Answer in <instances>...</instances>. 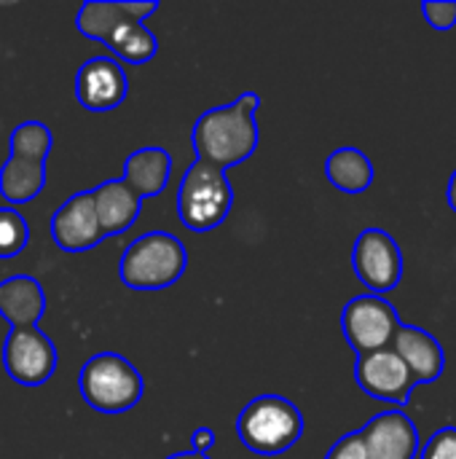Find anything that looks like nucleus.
I'll use <instances>...</instances> for the list:
<instances>
[{
	"mask_svg": "<svg viewBox=\"0 0 456 459\" xmlns=\"http://www.w3.org/2000/svg\"><path fill=\"white\" fill-rule=\"evenodd\" d=\"M374 161L360 148H339L325 161V178L344 194H363L374 183Z\"/></svg>",
	"mask_w": 456,
	"mask_h": 459,
	"instance_id": "obj_19",
	"label": "nucleus"
},
{
	"mask_svg": "<svg viewBox=\"0 0 456 459\" xmlns=\"http://www.w3.org/2000/svg\"><path fill=\"white\" fill-rule=\"evenodd\" d=\"M159 11V3L151 0V3H116V0H105V3H83L75 13V27L83 38H91V40H105L108 32L124 22V19H142L156 13Z\"/></svg>",
	"mask_w": 456,
	"mask_h": 459,
	"instance_id": "obj_17",
	"label": "nucleus"
},
{
	"mask_svg": "<svg viewBox=\"0 0 456 459\" xmlns=\"http://www.w3.org/2000/svg\"><path fill=\"white\" fill-rule=\"evenodd\" d=\"M325 459H368L366 457V449H363V441H360V433L341 436L331 446V452L325 455Z\"/></svg>",
	"mask_w": 456,
	"mask_h": 459,
	"instance_id": "obj_25",
	"label": "nucleus"
},
{
	"mask_svg": "<svg viewBox=\"0 0 456 459\" xmlns=\"http://www.w3.org/2000/svg\"><path fill=\"white\" fill-rule=\"evenodd\" d=\"M94 212L102 229V237H116L126 231L142 207V199H137L121 180H105L97 188H91Z\"/></svg>",
	"mask_w": 456,
	"mask_h": 459,
	"instance_id": "obj_16",
	"label": "nucleus"
},
{
	"mask_svg": "<svg viewBox=\"0 0 456 459\" xmlns=\"http://www.w3.org/2000/svg\"><path fill=\"white\" fill-rule=\"evenodd\" d=\"M352 269L374 296H384L403 280V250L390 231L376 226L366 229L355 239Z\"/></svg>",
	"mask_w": 456,
	"mask_h": 459,
	"instance_id": "obj_7",
	"label": "nucleus"
},
{
	"mask_svg": "<svg viewBox=\"0 0 456 459\" xmlns=\"http://www.w3.org/2000/svg\"><path fill=\"white\" fill-rule=\"evenodd\" d=\"M30 242V226L13 207H0V258L19 255Z\"/></svg>",
	"mask_w": 456,
	"mask_h": 459,
	"instance_id": "obj_22",
	"label": "nucleus"
},
{
	"mask_svg": "<svg viewBox=\"0 0 456 459\" xmlns=\"http://www.w3.org/2000/svg\"><path fill=\"white\" fill-rule=\"evenodd\" d=\"M357 433L368 459H417L419 455V430L400 409L376 414Z\"/></svg>",
	"mask_w": 456,
	"mask_h": 459,
	"instance_id": "obj_11",
	"label": "nucleus"
},
{
	"mask_svg": "<svg viewBox=\"0 0 456 459\" xmlns=\"http://www.w3.org/2000/svg\"><path fill=\"white\" fill-rule=\"evenodd\" d=\"M234 204V188L226 169H218L207 161H194L177 191V215L188 231H212L218 229Z\"/></svg>",
	"mask_w": 456,
	"mask_h": 459,
	"instance_id": "obj_5",
	"label": "nucleus"
},
{
	"mask_svg": "<svg viewBox=\"0 0 456 459\" xmlns=\"http://www.w3.org/2000/svg\"><path fill=\"white\" fill-rule=\"evenodd\" d=\"M3 368L22 387H40L56 371V347L38 328H13L3 344Z\"/></svg>",
	"mask_w": 456,
	"mask_h": 459,
	"instance_id": "obj_8",
	"label": "nucleus"
},
{
	"mask_svg": "<svg viewBox=\"0 0 456 459\" xmlns=\"http://www.w3.org/2000/svg\"><path fill=\"white\" fill-rule=\"evenodd\" d=\"M258 108L261 97L255 91H245L223 108L204 110L191 129L196 159L218 169L247 161L258 148Z\"/></svg>",
	"mask_w": 456,
	"mask_h": 459,
	"instance_id": "obj_1",
	"label": "nucleus"
},
{
	"mask_svg": "<svg viewBox=\"0 0 456 459\" xmlns=\"http://www.w3.org/2000/svg\"><path fill=\"white\" fill-rule=\"evenodd\" d=\"M46 186V164L8 156L0 167V196L11 204H27L38 199Z\"/></svg>",
	"mask_w": 456,
	"mask_h": 459,
	"instance_id": "obj_20",
	"label": "nucleus"
},
{
	"mask_svg": "<svg viewBox=\"0 0 456 459\" xmlns=\"http://www.w3.org/2000/svg\"><path fill=\"white\" fill-rule=\"evenodd\" d=\"M185 266L188 253L177 237L148 231L124 250L118 277L132 290H164L185 274Z\"/></svg>",
	"mask_w": 456,
	"mask_h": 459,
	"instance_id": "obj_3",
	"label": "nucleus"
},
{
	"mask_svg": "<svg viewBox=\"0 0 456 459\" xmlns=\"http://www.w3.org/2000/svg\"><path fill=\"white\" fill-rule=\"evenodd\" d=\"M102 43L108 46L116 62H129V65H142L153 59L159 51V38L145 27L142 19L118 22Z\"/></svg>",
	"mask_w": 456,
	"mask_h": 459,
	"instance_id": "obj_18",
	"label": "nucleus"
},
{
	"mask_svg": "<svg viewBox=\"0 0 456 459\" xmlns=\"http://www.w3.org/2000/svg\"><path fill=\"white\" fill-rule=\"evenodd\" d=\"M129 91L126 73L121 62L113 56H91L89 62L81 65L75 75V97L81 108L91 113H108L116 110Z\"/></svg>",
	"mask_w": 456,
	"mask_h": 459,
	"instance_id": "obj_10",
	"label": "nucleus"
},
{
	"mask_svg": "<svg viewBox=\"0 0 456 459\" xmlns=\"http://www.w3.org/2000/svg\"><path fill=\"white\" fill-rule=\"evenodd\" d=\"M81 398L99 414H126L142 398L140 371L116 352H99L89 358L78 377Z\"/></svg>",
	"mask_w": 456,
	"mask_h": 459,
	"instance_id": "obj_4",
	"label": "nucleus"
},
{
	"mask_svg": "<svg viewBox=\"0 0 456 459\" xmlns=\"http://www.w3.org/2000/svg\"><path fill=\"white\" fill-rule=\"evenodd\" d=\"M51 143H54L51 129L43 121H22L11 132V156L46 164V159L51 153Z\"/></svg>",
	"mask_w": 456,
	"mask_h": 459,
	"instance_id": "obj_21",
	"label": "nucleus"
},
{
	"mask_svg": "<svg viewBox=\"0 0 456 459\" xmlns=\"http://www.w3.org/2000/svg\"><path fill=\"white\" fill-rule=\"evenodd\" d=\"M237 436L247 452L277 457L301 441L304 417L298 406L282 395H258L239 411Z\"/></svg>",
	"mask_w": 456,
	"mask_h": 459,
	"instance_id": "obj_2",
	"label": "nucleus"
},
{
	"mask_svg": "<svg viewBox=\"0 0 456 459\" xmlns=\"http://www.w3.org/2000/svg\"><path fill=\"white\" fill-rule=\"evenodd\" d=\"M46 312V293L30 274H13L0 282V317L13 328H38Z\"/></svg>",
	"mask_w": 456,
	"mask_h": 459,
	"instance_id": "obj_14",
	"label": "nucleus"
},
{
	"mask_svg": "<svg viewBox=\"0 0 456 459\" xmlns=\"http://www.w3.org/2000/svg\"><path fill=\"white\" fill-rule=\"evenodd\" d=\"M51 237L65 253H83L97 247L105 237L94 212L91 191L73 194L51 218Z\"/></svg>",
	"mask_w": 456,
	"mask_h": 459,
	"instance_id": "obj_12",
	"label": "nucleus"
},
{
	"mask_svg": "<svg viewBox=\"0 0 456 459\" xmlns=\"http://www.w3.org/2000/svg\"><path fill=\"white\" fill-rule=\"evenodd\" d=\"M169 172H172V159L164 148H140L132 156H126L121 183L137 199H151L167 188Z\"/></svg>",
	"mask_w": 456,
	"mask_h": 459,
	"instance_id": "obj_15",
	"label": "nucleus"
},
{
	"mask_svg": "<svg viewBox=\"0 0 456 459\" xmlns=\"http://www.w3.org/2000/svg\"><path fill=\"white\" fill-rule=\"evenodd\" d=\"M392 350L409 366L417 385L435 382L446 368V352H443L441 342L425 328L400 323V328H398V333L392 339Z\"/></svg>",
	"mask_w": 456,
	"mask_h": 459,
	"instance_id": "obj_13",
	"label": "nucleus"
},
{
	"mask_svg": "<svg viewBox=\"0 0 456 459\" xmlns=\"http://www.w3.org/2000/svg\"><path fill=\"white\" fill-rule=\"evenodd\" d=\"M398 328H400V317L384 296H374V293L355 296L341 312L344 339L357 358L392 347Z\"/></svg>",
	"mask_w": 456,
	"mask_h": 459,
	"instance_id": "obj_6",
	"label": "nucleus"
},
{
	"mask_svg": "<svg viewBox=\"0 0 456 459\" xmlns=\"http://www.w3.org/2000/svg\"><path fill=\"white\" fill-rule=\"evenodd\" d=\"M167 459H210L207 455H196V452H180V455H172Z\"/></svg>",
	"mask_w": 456,
	"mask_h": 459,
	"instance_id": "obj_28",
	"label": "nucleus"
},
{
	"mask_svg": "<svg viewBox=\"0 0 456 459\" xmlns=\"http://www.w3.org/2000/svg\"><path fill=\"white\" fill-rule=\"evenodd\" d=\"M355 382L366 395L395 406H406L417 387L409 366L392 347L360 355L355 363Z\"/></svg>",
	"mask_w": 456,
	"mask_h": 459,
	"instance_id": "obj_9",
	"label": "nucleus"
},
{
	"mask_svg": "<svg viewBox=\"0 0 456 459\" xmlns=\"http://www.w3.org/2000/svg\"><path fill=\"white\" fill-rule=\"evenodd\" d=\"M446 199H449V207L456 212V169L454 175H452V180H449V194H446Z\"/></svg>",
	"mask_w": 456,
	"mask_h": 459,
	"instance_id": "obj_27",
	"label": "nucleus"
},
{
	"mask_svg": "<svg viewBox=\"0 0 456 459\" xmlns=\"http://www.w3.org/2000/svg\"><path fill=\"white\" fill-rule=\"evenodd\" d=\"M422 459H456V428L446 425L422 446Z\"/></svg>",
	"mask_w": 456,
	"mask_h": 459,
	"instance_id": "obj_23",
	"label": "nucleus"
},
{
	"mask_svg": "<svg viewBox=\"0 0 456 459\" xmlns=\"http://www.w3.org/2000/svg\"><path fill=\"white\" fill-rule=\"evenodd\" d=\"M212 446H215V433L210 428H199L191 433V449L196 455H207V452H212Z\"/></svg>",
	"mask_w": 456,
	"mask_h": 459,
	"instance_id": "obj_26",
	"label": "nucleus"
},
{
	"mask_svg": "<svg viewBox=\"0 0 456 459\" xmlns=\"http://www.w3.org/2000/svg\"><path fill=\"white\" fill-rule=\"evenodd\" d=\"M422 13L430 22V27L446 32L456 27V3L454 0H443V3H422Z\"/></svg>",
	"mask_w": 456,
	"mask_h": 459,
	"instance_id": "obj_24",
	"label": "nucleus"
}]
</instances>
